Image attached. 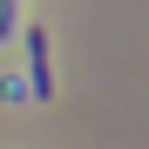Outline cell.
<instances>
[{
    "instance_id": "obj_1",
    "label": "cell",
    "mask_w": 149,
    "mask_h": 149,
    "mask_svg": "<svg viewBox=\"0 0 149 149\" xmlns=\"http://www.w3.org/2000/svg\"><path fill=\"white\" fill-rule=\"evenodd\" d=\"M27 81H34V95H41V102L54 95V68H47V27H27Z\"/></svg>"
},
{
    "instance_id": "obj_2",
    "label": "cell",
    "mask_w": 149,
    "mask_h": 149,
    "mask_svg": "<svg viewBox=\"0 0 149 149\" xmlns=\"http://www.w3.org/2000/svg\"><path fill=\"white\" fill-rule=\"evenodd\" d=\"M0 34H7V14H0Z\"/></svg>"
}]
</instances>
